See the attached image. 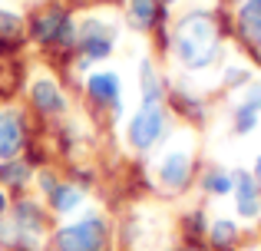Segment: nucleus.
Here are the masks:
<instances>
[{
    "label": "nucleus",
    "mask_w": 261,
    "mask_h": 251,
    "mask_svg": "<svg viewBox=\"0 0 261 251\" xmlns=\"http://www.w3.org/2000/svg\"><path fill=\"white\" fill-rule=\"evenodd\" d=\"M235 235H238V228H235V221H215V225H212V241H215V245H231V241H235Z\"/></svg>",
    "instance_id": "obj_18"
},
{
    "label": "nucleus",
    "mask_w": 261,
    "mask_h": 251,
    "mask_svg": "<svg viewBox=\"0 0 261 251\" xmlns=\"http://www.w3.org/2000/svg\"><path fill=\"white\" fill-rule=\"evenodd\" d=\"M46 192H50V205L57 208L60 215L73 212V208H80V202H83V192L73 185H63V182H53V179H43Z\"/></svg>",
    "instance_id": "obj_12"
},
{
    "label": "nucleus",
    "mask_w": 261,
    "mask_h": 251,
    "mask_svg": "<svg viewBox=\"0 0 261 251\" xmlns=\"http://www.w3.org/2000/svg\"><path fill=\"white\" fill-rule=\"evenodd\" d=\"M40 235H43V215H40V208L33 202L17 205V212H13V241H20L27 248L30 245L37 248Z\"/></svg>",
    "instance_id": "obj_6"
},
{
    "label": "nucleus",
    "mask_w": 261,
    "mask_h": 251,
    "mask_svg": "<svg viewBox=\"0 0 261 251\" xmlns=\"http://www.w3.org/2000/svg\"><path fill=\"white\" fill-rule=\"evenodd\" d=\"M159 20V4L155 0H129V23L136 30H152Z\"/></svg>",
    "instance_id": "obj_13"
},
{
    "label": "nucleus",
    "mask_w": 261,
    "mask_h": 251,
    "mask_svg": "<svg viewBox=\"0 0 261 251\" xmlns=\"http://www.w3.org/2000/svg\"><path fill=\"white\" fill-rule=\"evenodd\" d=\"M30 96H33V103H37L43 113H50V116H57V113L66 109V99H63V93H60V86L53 83V79H46V76L33 79Z\"/></svg>",
    "instance_id": "obj_10"
},
{
    "label": "nucleus",
    "mask_w": 261,
    "mask_h": 251,
    "mask_svg": "<svg viewBox=\"0 0 261 251\" xmlns=\"http://www.w3.org/2000/svg\"><path fill=\"white\" fill-rule=\"evenodd\" d=\"M166 132V109L162 103H142L136 109V116L129 119V146L149 152L159 142V135Z\"/></svg>",
    "instance_id": "obj_3"
},
{
    "label": "nucleus",
    "mask_w": 261,
    "mask_h": 251,
    "mask_svg": "<svg viewBox=\"0 0 261 251\" xmlns=\"http://www.w3.org/2000/svg\"><path fill=\"white\" fill-rule=\"evenodd\" d=\"M192 175V152L185 146H175L162 155V162L155 165V182H159L166 192H182L189 185Z\"/></svg>",
    "instance_id": "obj_4"
},
{
    "label": "nucleus",
    "mask_w": 261,
    "mask_h": 251,
    "mask_svg": "<svg viewBox=\"0 0 261 251\" xmlns=\"http://www.w3.org/2000/svg\"><path fill=\"white\" fill-rule=\"evenodd\" d=\"M255 179L261 182V155H258V162H255Z\"/></svg>",
    "instance_id": "obj_23"
},
{
    "label": "nucleus",
    "mask_w": 261,
    "mask_h": 251,
    "mask_svg": "<svg viewBox=\"0 0 261 251\" xmlns=\"http://www.w3.org/2000/svg\"><path fill=\"white\" fill-rule=\"evenodd\" d=\"M86 86H89V96L96 103L119 109V76L116 73H96V76H89Z\"/></svg>",
    "instance_id": "obj_11"
},
{
    "label": "nucleus",
    "mask_w": 261,
    "mask_h": 251,
    "mask_svg": "<svg viewBox=\"0 0 261 251\" xmlns=\"http://www.w3.org/2000/svg\"><path fill=\"white\" fill-rule=\"evenodd\" d=\"M182 251H202V248H182Z\"/></svg>",
    "instance_id": "obj_24"
},
{
    "label": "nucleus",
    "mask_w": 261,
    "mask_h": 251,
    "mask_svg": "<svg viewBox=\"0 0 261 251\" xmlns=\"http://www.w3.org/2000/svg\"><path fill=\"white\" fill-rule=\"evenodd\" d=\"M238 26H242V37L248 40L251 46H261V10L255 4L245 0L242 10H238Z\"/></svg>",
    "instance_id": "obj_14"
},
{
    "label": "nucleus",
    "mask_w": 261,
    "mask_h": 251,
    "mask_svg": "<svg viewBox=\"0 0 261 251\" xmlns=\"http://www.w3.org/2000/svg\"><path fill=\"white\" fill-rule=\"evenodd\" d=\"M106 238H109V228L102 218L89 215L83 221H73V225L60 228L53 245L60 251H102L106 248Z\"/></svg>",
    "instance_id": "obj_2"
},
{
    "label": "nucleus",
    "mask_w": 261,
    "mask_h": 251,
    "mask_svg": "<svg viewBox=\"0 0 261 251\" xmlns=\"http://www.w3.org/2000/svg\"><path fill=\"white\" fill-rule=\"evenodd\" d=\"M76 37H80V46H83L86 60H106L109 53H113L116 30H113V23H106V20L89 17V20H83V26L76 30Z\"/></svg>",
    "instance_id": "obj_5"
},
{
    "label": "nucleus",
    "mask_w": 261,
    "mask_h": 251,
    "mask_svg": "<svg viewBox=\"0 0 261 251\" xmlns=\"http://www.w3.org/2000/svg\"><path fill=\"white\" fill-rule=\"evenodd\" d=\"M139 79H142V103H162V83L149 63H142Z\"/></svg>",
    "instance_id": "obj_15"
},
{
    "label": "nucleus",
    "mask_w": 261,
    "mask_h": 251,
    "mask_svg": "<svg viewBox=\"0 0 261 251\" xmlns=\"http://www.w3.org/2000/svg\"><path fill=\"white\" fill-rule=\"evenodd\" d=\"M242 106H248V109L261 113V86H251V90H248V96L242 99Z\"/></svg>",
    "instance_id": "obj_21"
},
{
    "label": "nucleus",
    "mask_w": 261,
    "mask_h": 251,
    "mask_svg": "<svg viewBox=\"0 0 261 251\" xmlns=\"http://www.w3.org/2000/svg\"><path fill=\"white\" fill-rule=\"evenodd\" d=\"M255 126H258V113L248 109V106H238V109H235V132L245 135V132H251Z\"/></svg>",
    "instance_id": "obj_19"
},
{
    "label": "nucleus",
    "mask_w": 261,
    "mask_h": 251,
    "mask_svg": "<svg viewBox=\"0 0 261 251\" xmlns=\"http://www.w3.org/2000/svg\"><path fill=\"white\" fill-rule=\"evenodd\" d=\"M20 146H23V123H20V113L4 109L0 113V159L4 162L17 159Z\"/></svg>",
    "instance_id": "obj_8"
},
{
    "label": "nucleus",
    "mask_w": 261,
    "mask_h": 251,
    "mask_svg": "<svg viewBox=\"0 0 261 251\" xmlns=\"http://www.w3.org/2000/svg\"><path fill=\"white\" fill-rule=\"evenodd\" d=\"M202 185H205V192H212V195H228L231 188H235V175H228V172H208L202 179Z\"/></svg>",
    "instance_id": "obj_16"
},
{
    "label": "nucleus",
    "mask_w": 261,
    "mask_h": 251,
    "mask_svg": "<svg viewBox=\"0 0 261 251\" xmlns=\"http://www.w3.org/2000/svg\"><path fill=\"white\" fill-rule=\"evenodd\" d=\"M37 37L43 40V43H73V23H70V17H66L63 10H50V13H43L40 17V23H37Z\"/></svg>",
    "instance_id": "obj_9"
},
{
    "label": "nucleus",
    "mask_w": 261,
    "mask_h": 251,
    "mask_svg": "<svg viewBox=\"0 0 261 251\" xmlns=\"http://www.w3.org/2000/svg\"><path fill=\"white\" fill-rule=\"evenodd\" d=\"M0 179L4 182H13V185H20V182L30 179V165H23V162H4V169H0Z\"/></svg>",
    "instance_id": "obj_17"
},
{
    "label": "nucleus",
    "mask_w": 261,
    "mask_h": 251,
    "mask_svg": "<svg viewBox=\"0 0 261 251\" xmlns=\"http://www.w3.org/2000/svg\"><path fill=\"white\" fill-rule=\"evenodd\" d=\"M235 208L242 218H258L261 215V185L251 172H235Z\"/></svg>",
    "instance_id": "obj_7"
},
{
    "label": "nucleus",
    "mask_w": 261,
    "mask_h": 251,
    "mask_svg": "<svg viewBox=\"0 0 261 251\" xmlns=\"http://www.w3.org/2000/svg\"><path fill=\"white\" fill-rule=\"evenodd\" d=\"M169 4H172V0H169Z\"/></svg>",
    "instance_id": "obj_25"
},
{
    "label": "nucleus",
    "mask_w": 261,
    "mask_h": 251,
    "mask_svg": "<svg viewBox=\"0 0 261 251\" xmlns=\"http://www.w3.org/2000/svg\"><path fill=\"white\" fill-rule=\"evenodd\" d=\"M175 57L189 70H208L218 57V30L208 13H189L175 26Z\"/></svg>",
    "instance_id": "obj_1"
},
{
    "label": "nucleus",
    "mask_w": 261,
    "mask_h": 251,
    "mask_svg": "<svg viewBox=\"0 0 261 251\" xmlns=\"http://www.w3.org/2000/svg\"><path fill=\"white\" fill-rule=\"evenodd\" d=\"M20 30V17L10 10H0V40L4 37H13V33Z\"/></svg>",
    "instance_id": "obj_20"
},
{
    "label": "nucleus",
    "mask_w": 261,
    "mask_h": 251,
    "mask_svg": "<svg viewBox=\"0 0 261 251\" xmlns=\"http://www.w3.org/2000/svg\"><path fill=\"white\" fill-rule=\"evenodd\" d=\"M4 215H7V195L0 192V218H4Z\"/></svg>",
    "instance_id": "obj_22"
}]
</instances>
